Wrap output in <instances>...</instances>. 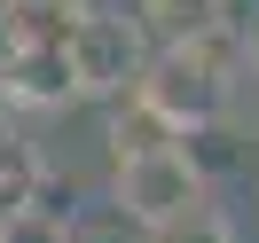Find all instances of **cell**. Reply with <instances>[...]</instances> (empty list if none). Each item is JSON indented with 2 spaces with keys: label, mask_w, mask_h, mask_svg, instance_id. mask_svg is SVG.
Listing matches in <instances>:
<instances>
[{
  "label": "cell",
  "mask_w": 259,
  "mask_h": 243,
  "mask_svg": "<svg viewBox=\"0 0 259 243\" xmlns=\"http://www.w3.org/2000/svg\"><path fill=\"white\" fill-rule=\"evenodd\" d=\"M134 94H142L165 126H181V133H189V126H212V118H220V94H228L212 39L196 32V39H165V47H149Z\"/></svg>",
  "instance_id": "obj_2"
},
{
  "label": "cell",
  "mask_w": 259,
  "mask_h": 243,
  "mask_svg": "<svg viewBox=\"0 0 259 243\" xmlns=\"http://www.w3.org/2000/svg\"><path fill=\"white\" fill-rule=\"evenodd\" d=\"M110 204L126 212V220L142 227H165L181 220V212L204 204V165H196V149L173 141H149V149H126V157H110Z\"/></svg>",
  "instance_id": "obj_1"
},
{
  "label": "cell",
  "mask_w": 259,
  "mask_h": 243,
  "mask_svg": "<svg viewBox=\"0 0 259 243\" xmlns=\"http://www.w3.org/2000/svg\"><path fill=\"white\" fill-rule=\"evenodd\" d=\"M149 235H157V243H236V227H228L212 204H196V212H181V220L149 227Z\"/></svg>",
  "instance_id": "obj_6"
},
{
  "label": "cell",
  "mask_w": 259,
  "mask_h": 243,
  "mask_svg": "<svg viewBox=\"0 0 259 243\" xmlns=\"http://www.w3.org/2000/svg\"><path fill=\"white\" fill-rule=\"evenodd\" d=\"M48 188V165H39L32 141H16V133H0V212L32 204V196Z\"/></svg>",
  "instance_id": "obj_5"
},
{
  "label": "cell",
  "mask_w": 259,
  "mask_h": 243,
  "mask_svg": "<svg viewBox=\"0 0 259 243\" xmlns=\"http://www.w3.org/2000/svg\"><path fill=\"white\" fill-rule=\"evenodd\" d=\"M63 63H71V86H79V94H134V86H142V63H149L142 16L79 8L71 32H63Z\"/></svg>",
  "instance_id": "obj_3"
},
{
  "label": "cell",
  "mask_w": 259,
  "mask_h": 243,
  "mask_svg": "<svg viewBox=\"0 0 259 243\" xmlns=\"http://www.w3.org/2000/svg\"><path fill=\"white\" fill-rule=\"evenodd\" d=\"M71 243H157V235L110 204V212H95V220H71Z\"/></svg>",
  "instance_id": "obj_8"
},
{
  "label": "cell",
  "mask_w": 259,
  "mask_h": 243,
  "mask_svg": "<svg viewBox=\"0 0 259 243\" xmlns=\"http://www.w3.org/2000/svg\"><path fill=\"white\" fill-rule=\"evenodd\" d=\"M55 188H39L32 204H16V212H0V243H71V212L63 204H48Z\"/></svg>",
  "instance_id": "obj_4"
},
{
  "label": "cell",
  "mask_w": 259,
  "mask_h": 243,
  "mask_svg": "<svg viewBox=\"0 0 259 243\" xmlns=\"http://www.w3.org/2000/svg\"><path fill=\"white\" fill-rule=\"evenodd\" d=\"M149 24L165 39H196V32H212V0H149Z\"/></svg>",
  "instance_id": "obj_7"
}]
</instances>
